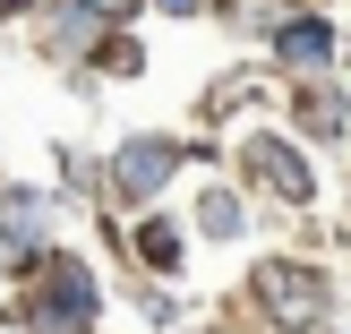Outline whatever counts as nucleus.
Segmentation results:
<instances>
[{
  "instance_id": "nucleus-1",
  "label": "nucleus",
  "mask_w": 351,
  "mask_h": 334,
  "mask_svg": "<svg viewBox=\"0 0 351 334\" xmlns=\"http://www.w3.org/2000/svg\"><path fill=\"white\" fill-rule=\"evenodd\" d=\"M95 318V283L86 266H51V300H34V334H77Z\"/></svg>"
},
{
  "instance_id": "nucleus-2",
  "label": "nucleus",
  "mask_w": 351,
  "mask_h": 334,
  "mask_svg": "<svg viewBox=\"0 0 351 334\" xmlns=\"http://www.w3.org/2000/svg\"><path fill=\"white\" fill-rule=\"evenodd\" d=\"M171 163H180V146H171V137H137V146H120L112 180L129 189V198H154V189L171 180Z\"/></svg>"
},
{
  "instance_id": "nucleus-3",
  "label": "nucleus",
  "mask_w": 351,
  "mask_h": 334,
  "mask_svg": "<svg viewBox=\"0 0 351 334\" xmlns=\"http://www.w3.org/2000/svg\"><path fill=\"white\" fill-rule=\"evenodd\" d=\"M257 291H266L283 318H317V309H326V291H317V274H308V266H266V274H257Z\"/></svg>"
},
{
  "instance_id": "nucleus-4",
  "label": "nucleus",
  "mask_w": 351,
  "mask_h": 334,
  "mask_svg": "<svg viewBox=\"0 0 351 334\" xmlns=\"http://www.w3.org/2000/svg\"><path fill=\"white\" fill-rule=\"evenodd\" d=\"M274 51H283L291 69H326L335 60V26H326V17H291V26H274Z\"/></svg>"
},
{
  "instance_id": "nucleus-5",
  "label": "nucleus",
  "mask_w": 351,
  "mask_h": 334,
  "mask_svg": "<svg viewBox=\"0 0 351 334\" xmlns=\"http://www.w3.org/2000/svg\"><path fill=\"white\" fill-rule=\"evenodd\" d=\"M257 171H266V180L283 189V198H308V163L283 146V137H257Z\"/></svg>"
},
{
  "instance_id": "nucleus-6",
  "label": "nucleus",
  "mask_w": 351,
  "mask_h": 334,
  "mask_svg": "<svg viewBox=\"0 0 351 334\" xmlns=\"http://www.w3.org/2000/svg\"><path fill=\"white\" fill-rule=\"evenodd\" d=\"M137 249H146V266H171V257H180V232H171V223H146Z\"/></svg>"
},
{
  "instance_id": "nucleus-7",
  "label": "nucleus",
  "mask_w": 351,
  "mask_h": 334,
  "mask_svg": "<svg viewBox=\"0 0 351 334\" xmlns=\"http://www.w3.org/2000/svg\"><path fill=\"white\" fill-rule=\"evenodd\" d=\"M197 223H206V232H215V240H232V232H240V198H223V189H215Z\"/></svg>"
},
{
  "instance_id": "nucleus-8",
  "label": "nucleus",
  "mask_w": 351,
  "mask_h": 334,
  "mask_svg": "<svg viewBox=\"0 0 351 334\" xmlns=\"http://www.w3.org/2000/svg\"><path fill=\"white\" fill-rule=\"evenodd\" d=\"M34 206H43V198H9V240H17V249H34V232H43Z\"/></svg>"
},
{
  "instance_id": "nucleus-9",
  "label": "nucleus",
  "mask_w": 351,
  "mask_h": 334,
  "mask_svg": "<svg viewBox=\"0 0 351 334\" xmlns=\"http://www.w3.org/2000/svg\"><path fill=\"white\" fill-rule=\"evenodd\" d=\"M86 9H95V17H129L137 0H86Z\"/></svg>"
},
{
  "instance_id": "nucleus-10",
  "label": "nucleus",
  "mask_w": 351,
  "mask_h": 334,
  "mask_svg": "<svg viewBox=\"0 0 351 334\" xmlns=\"http://www.w3.org/2000/svg\"><path fill=\"white\" fill-rule=\"evenodd\" d=\"M154 9H171V17H197V9H206V0H154Z\"/></svg>"
}]
</instances>
